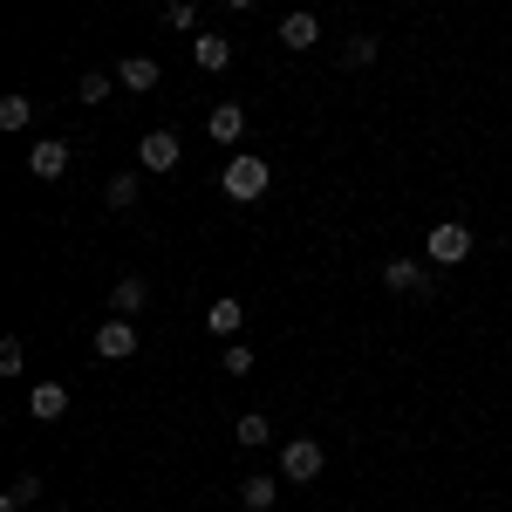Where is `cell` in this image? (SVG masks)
Masks as SVG:
<instances>
[{"label":"cell","instance_id":"5bb4252c","mask_svg":"<svg viewBox=\"0 0 512 512\" xmlns=\"http://www.w3.org/2000/svg\"><path fill=\"white\" fill-rule=\"evenodd\" d=\"M144 301H151V287L137 274H123L117 287H110V315H144Z\"/></svg>","mask_w":512,"mask_h":512},{"label":"cell","instance_id":"ffe728a7","mask_svg":"<svg viewBox=\"0 0 512 512\" xmlns=\"http://www.w3.org/2000/svg\"><path fill=\"white\" fill-rule=\"evenodd\" d=\"M103 205H110V212H130V205H137V171H123V178H110V192H103Z\"/></svg>","mask_w":512,"mask_h":512},{"label":"cell","instance_id":"e0dca14e","mask_svg":"<svg viewBox=\"0 0 512 512\" xmlns=\"http://www.w3.org/2000/svg\"><path fill=\"white\" fill-rule=\"evenodd\" d=\"M376 55H383V41H376V35H349V41H342V69H369Z\"/></svg>","mask_w":512,"mask_h":512},{"label":"cell","instance_id":"52a82bcc","mask_svg":"<svg viewBox=\"0 0 512 512\" xmlns=\"http://www.w3.org/2000/svg\"><path fill=\"white\" fill-rule=\"evenodd\" d=\"M383 287H390V294H431V267L396 253V260H383Z\"/></svg>","mask_w":512,"mask_h":512},{"label":"cell","instance_id":"4fadbf2b","mask_svg":"<svg viewBox=\"0 0 512 512\" xmlns=\"http://www.w3.org/2000/svg\"><path fill=\"white\" fill-rule=\"evenodd\" d=\"M205 328H212V335H219V342H233L239 328H246V308H239L233 294H219V301H212V308H205Z\"/></svg>","mask_w":512,"mask_h":512},{"label":"cell","instance_id":"30bf717a","mask_svg":"<svg viewBox=\"0 0 512 512\" xmlns=\"http://www.w3.org/2000/svg\"><path fill=\"white\" fill-rule=\"evenodd\" d=\"M117 82L144 96V89H158V82H164V62H158V55H123V62H117Z\"/></svg>","mask_w":512,"mask_h":512},{"label":"cell","instance_id":"3957f363","mask_svg":"<svg viewBox=\"0 0 512 512\" xmlns=\"http://www.w3.org/2000/svg\"><path fill=\"white\" fill-rule=\"evenodd\" d=\"M424 260H437V267H458V260H472V226H458V219L431 226V239H424Z\"/></svg>","mask_w":512,"mask_h":512},{"label":"cell","instance_id":"9c48e42d","mask_svg":"<svg viewBox=\"0 0 512 512\" xmlns=\"http://www.w3.org/2000/svg\"><path fill=\"white\" fill-rule=\"evenodd\" d=\"M192 62L205 69V76L233 69V41H226V35H212V28H198V35H192Z\"/></svg>","mask_w":512,"mask_h":512},{"label":"cell","instance_id":"7402d4cb","mask_svg":"<svg viewBox=\"0 0 512 512\" xmlns=\"http://www.w3.org/2000/svg\"><path fill=\"white\" fill-rule=\"evenodd\" d=\"M164 28H178V35H198V7H192V0H171V7H164Z\"/></svg>","mask_w":512,"mask_h":512},{"label":"cell","instance_id":"8992f818","mask_svg":"<svg viewBox=\"0 0 512 512\" xmlns=\"http://www.w3.org/2000/svg\"><path fill=\"white\" fill-rule=\"evenodd\" d=\"M178 158H185L178 130H144V144H137V164L144 171H178Z\"/></svg>","mask_w":512,"mask_h":512},{"label":"cell","instance_id":"2e32d148","mask_svg":"<svg viewBox=\"0 0 512 512\" xmlns=\"http://www.w3.org/2000/svg\"><path fill=\"white\" fill-rule=\"evenodd\" d=\"M35 499H41V478H35V472H21L14 485H7V492H0V512H28Z\"/></svg>","mask_w":512,"mask_h":512},{"label":"cell","instance_id":"5b68a950","mask_svg":"<svg viewBox=\"0 0 512 512\" xmlns=\"http://www.w3.org/2000/svg\"><path fill=\"white\" fill-rule=\"evenodd\" d=\"M96 355H103V362H130V355H137V321L110 315L103 328H96Z\"/></svg>","mask_w":512,"mask_h":512},{"label":"cell","instance_id":"ac0fdd59","mask_svg":"<svg viewBox=\"0 0 512 512\" xmlns=\"http://www.w3.org/2000/svg\"><path fill=\"white\" fill-rule=\"evenodd\" d=\"M35 123V96H0V130H28Z\"/></svg>","mask_w":512,"mask_h":512},{"label":"cell","instance_id":"d4e9b609","mask_svg":"<svg viewBox=\"0 0 512 512\" xmlns=\"http://www.w3.org/2000/svg\"><path fill=\"white\" fill-rule=\"evenodd\" d=\"M226 7H233V14H246V7H253V0H226Z\"/></svg>","mask_w":512,"mask_h":512},{"label":"cell","instance_id":"44dd1931","mask_svg":"<svg viewBox=\"0 0 512 512\" xmlns=\"http://www.w3.org/2000/svg\"><path fill=\"white\" fill-rule=\"evenodd\" d=\"M110 89H117V76H103V69H89V76L76 82V96H82V103H110Z\"/></svg>","mask_w":512,"mask_h":512},{"label":"cell","instance_id":"7c38bea8","mask_svg":"<svg viewBox=\"0 0 512 512\" xmlns=\"http://www.w3.org/2000/svg\"><path fill=\"white\" fill-rule=\"evenodd\" d=\"M315 41H321V21L308 14V7H294V14L280 21V48H294V55H301V48H315Z\"/></svg>","mask_w":512,"mask_h":512},{"label":"cell","instance_id":"9a60e30c","mask_svg":"<svg viewBox=\"0 0 512 512\" xmlns=\"http://www.w3.org/2000/svg\"><path fill=\"white\" fill-rule=\"evenodd\" d=\"M280 499V478H239V506L246 512H274Z\"/></svg>","mask_w":512,"mask_h":512},{"label":"cell","instance_id":"603a6c76","mask_svg":"<svg viewBox=\"0 0 512 512\" xmlns=\"http://www.w3.org/2000/svg\"><path fill=\"white\" fill-rule=\"evenodd\" d=\"M226 376H253V349L246 342H226V362H219Z\"/></svg>","mask_w":512,"mask_h":512},{"label":"cell","instance_id":"6da1fadb","mask_svg":"<svg viewBox=\"0 0 512 512\" xmlns=\"http://www.w3.org/2000/svg\"><path fill=\"white\" fill-rule=\"evenodd\" d=\"M219 185H226V198H233V205H260V198H267V185H274V164L260 158V151H233Z\"/></svg>","mask_w":512,"mask_h":512},{"label":"cell","instance_id":"7a4b0ae2","mask_svg":"<svg viewBox=\"0 0 512 512\" xmlns=\"http://www.w3.org/2000/svg\"><path fill=\"white\" fill-rule=\"evenodd\" d=\"M321 465H328V451H321L315 437H287V444H280V478H294V485H315Z\"/></svg>","mask_w":512,"mask_h":512},{"label":"cell","instance_id":"cb8c5ba5","mask_svg":"<svg viewBox=\"0 0 512 512\" xmlns=\"http://www.w3.org/2000/svg\"><path fill=\"white\" fill-rule=\"evenodd\" d=\"M21 369H28V349L7 335V342H0V376H21Z\"/></svg>","mask_w":512,"mask_h":512},{"label":"cell","instance_id":"d6986e66","mask_svg":"<svg viewBox=\"0 0 512 512\" xmlns=\"http://www.w3.org/2000/svg\"><path fill=\"white\" fill-rule=\"evenodd\" d=\"M233 437H239V444H246V451H253V444H267V437H274V424H267L260 410H246V417H239V424H233Z\"/></svg>","mask_w":512,"mask_h":512},{"label":"cell","instance_id":"ba28073f","mask_svg":"<svg viewBox=\"0 0 512 512\" xmlns=\"http://www.w3.org/2000/svg\"><path fill=\"white\" fill-rule=\"evenodd\" d=\"M28 417H35V424H62V417H69V390L41 376L35 390H28Z\"/></svg>","mask_w":512,"mask_h":512},{"label":"cell","instance_id":"277c9868","mask_svg":"<svg viewBox=\"0 0 512 512\" xmlns=\"http://www.w3.org/2000/svg\"><path fill=\"white\" fill-rule=\"evenodd\" d=\"M69 158H76V144H62V137H35V144H28V171H35L41 185H55V178L69 171Z\"/></svg>","mask_w":512,"mask_h":512},{"label":"cell","instance_id":"8fae6325","mask_svg":"<svg viewBox=\"0 0 512 512\" xmlns=\"http://www.w3.org/2000/svg\"><path fill=\"white\" fill-rule=\"evenodd\" d=\"M205 137H212V144H239V137H246V110H239V103H212Z\"/></svg>","mask_w":512,"mask_h":512}]
</instances>
